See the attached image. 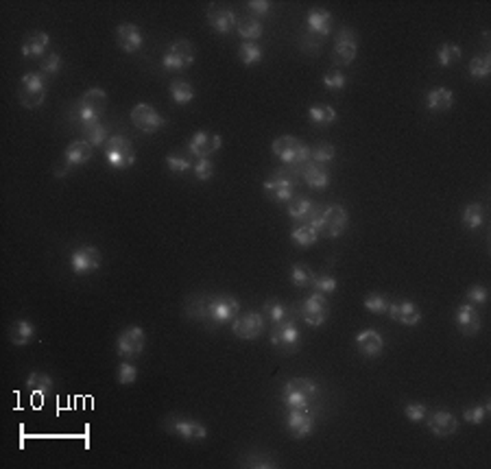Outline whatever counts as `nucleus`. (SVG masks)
Instances as JSON below:
<instances>
[{
  "mask_svg": "<svg viewBox=\"0 0 491 469\" xmlns=\"http://www.w3.org/2000/svg\"><path fill=\"white\" fill-rule=\"evenodd\" d=\"M107 109V94L101 90V87H92L87 90L70 109V123L81 129L90 127L94 123H101L103 111Z\"/></svg>",
  "mask_w": 491,
  "mask_h": 469,
  "instance_id": "f257e3e1",
  "label": "nucleus"
},
{
  "mask_svg": "<svg viewBox=\"0 0 491 469\" xmlns=\"http://www.w3.org/2000/svg\"><path fill=\"white\" fill-rule=\"evenodd\" d=\"M271 151H273L275 158H278L282 164H286V166H297V168H302V166H306L308 162H312V149H310L306 142H302V140H297V138H293V136L275 138L273 144H271Z\"/></svg>",
  "mask_w": 491,
  "mask_h": 469,
  "instance_id": "f03ea898",
  "label": "nucleus"
},
{
  "mask_svg": "<svg viewBox=\"0 0 491 469\" xmlns=\"http://www.w3.org/2000/svg\"><path fill=\"white\" fill-rule=\"evenodd\" d=\"M310 225L319 232V236L339 238L349 225V214L343 206H330V208L321 210L317 218H312Z\"/></svg>",
  "mask_w": 491,
  "mask_h": 469,
  "instance_id": "7ed1b4c3",
  "label": "nucleus"
},
{
  "mask_svg": "<svg viewBox=\"0 0 491 469\" xmlns=\"http://www.w3.org/2000/svg\"><path fill=\"white\" fill-rule=\"evenodd\" d=\"M49 92V79L42 73H27L20 79V87H18V99L20 105L27 109H37L44 99H46Z\"/></svg>",
  "mask_w": 491,
  "mask_h": 469,
  "instance_id": "20e7f679",
  "label": "nucleus"
},
{
  "mask_svg": "<svg viewBox=\"0 0 491 469\" xmlns=\"http://www.w3.org/2000/svg\"><path fill=\"white\" fill-rule=\"evenodd\" d=\"M105 162L114 170H127L136 164V151L129 138L125 136H109L105 142Z\"/></svg>",
  "mask_w": 491,
  "mask_h": 469,
  "instance_id": "39448f33",
  "label": "nucleus"
},
{
  "mask_svg": "<svg viewBox=\"0 0 491 469\" xmlns=\"http://www.w3.org/2000/svg\"><path fill=\"white\" fill-rule=\"evenodd\" d=\"M194 63V46L190 39H175L162 57V68L168 73H182Z\"/></svg>",
  "mask_w": 491,
  "mask_h": 469,
  "instance_id": "423d86ee",
  "label": "nucleus"
},
{
  "mask_svg": "<svg viewBox=\"0 0 491 469\" xmlns=\"http://www.w3.org/2000/svg\"><path fill=\"white\" fill-rule=\"evenodd\" d=\"M297 321H284L278 325H271V334H269V343L282 351V354H295L302 347V334L295 325Z\"/></svg>",
  "mask_w": 491,
  "mask_h": 469,
  "instance_id": "0eeeda50",
  "label": "nucleus"
},
{
  "mask_svg": "<svg viewBox=\"0 0 491 469\" xmlns=\"http://www.w3.org/2000/svg\"><path fill=\"white\" fill-rule=\"evenodd\" d=\"M297 312L304 323L312 325V327H319L328 321L330 315V301L323 293H312L310 297H306L302 304H297Z\"/></svg>",
  "mask_w": 491,
  "mask_h": 469,
  "instance_id": "6e6552de",
  "label": "nucleus"
},
{
  "mask_svg": "<svg viewBox=\"0 0 491 469\" xmlns=\"http://www.w3.org/2000/svg\"><path fill=\"white\" fill-rule=\"evenodd\" d=\"M147 347V334L140 325H129L118 334L116 351L120 358H136Z\"/></svg>",
  "mask_w": 491,
  "mask_h": 469,
  "instance_id": "1a4fd4ad",
  "label": "nucleus"
},
{
  "mask_svg": "<svg viewBox=\"0 0 491 469\" xmlns=\"http://www.w3.org/2000/svg\"><path fill=\"white\" fill-rule=\"evenodd\" d=\"M356 53H359V37L356 33L347 27H341L334 35V51H332V59L337 65H349L356 59Z\"/></svg>",
  "mask_w": 491,
  "mask_h": 469,
  "instance_id": "9d476101",
  "label": "nucleus"
},
{
  "mask_svg": "<svg viewBox=\"0 0 491 469\" xmlns=\"http://www.w3.org/2000/svg\"><path fill=\"white\" fill-rule=\"evenodd\" d=\"M164 430L170 434H177L184 441H201L208 437V428L197 419H188V417H168L164 421Z\"/></svg>",
  "mask_w": 491,
  "mask_h": 469,
  "instance_id": "9b49d317",
  "label": "nucleus"
},
{
  "mask_svg": "<svg viewBox=\"0 0 491 469\" xmlns=\"http://www.w3.org/2000/svg\"><path fill=\"white\" fill-rule=\"evenodd\" d=\"M103 262V256L97 247H90V244H83V247H77L70 254V269L75 275H87L94 273Z\"/></svg>",
  "mask_w": 491,
  "mask_h": 469,
  "instance_id": "f8f14e48",
  "label": "nucleus"
},
{
  "mask_svg": "<svg viewBox=\"0 0 491 469\" xmlns=\"http://www.w3.org/2000/svg\"><path fill=\"white\" fill-rule=\"evenodd\" d=\"M131 123L144 133H155L166 125V120L160 116V111L149 103H140L131 109Z\"/></svg>",
  "mask_w": 491,
  "mask_h": 469,
  "instance_id": "ddd939ff",
  "label": "nucleus"
},
{
  "mask_svg": "<svg viewBox=\"0 0 491 469\" xmlns=\"http://www.w3.org/2000/svg\"><path fill=\"white\" fill-rule=\"evenodd\" d=\"M232 332L242 341H256L264 332V315L260 312H247V315H238L232 321Z\"/></svg>",
  "mask_w": 491,
  "mask_h": 469,
  "instance_id": "4468645a",
  "label": "nucleus"
},
{
  "mask_svg": "<svg viewBox=\"0 0 491 469\" xmlns=\"http://www.w3.org/2000/svg\"><path fill=\"white\" fill-rule=\"evenodd\" d=\"M210 312H212V325L232 323L240 312V301L232 295H216L210 301Z\"/></svg>",
  "mask_w": 491,
  "mask_h": 469,
  "instance_id": "2eb2a0df",
  "label": "nucleus"
},
{
  "mask_svg": "<svg viewBox=\"0 0 491 469\" xmlns=\"http://www.w3.org/2000/svg\"><path fill=\"white\" fill-rule=\"evenodd\" d=\"M315 430V417L310 411H297V408H288L286 413V432L293 439L302 441L312 434Z\"/></svg>",
  "mask_w": 491,
  "mask_h": 469,
  "instance_id": "dca6fc26",
  "label": "nucleus"
},
{
  "mask_svg": "<svg viewBox=\"0 0 491 469\" xmlns=\"http://www.w3.org/2000/svg\"><path fill=\"white\" fill-rule=\"evenodd\" d=\"M220 144H223V140H220V136H216V133L197 131L188 142V153L197 160L212 158V155L220 149Z\"/></svg>",
  "mask_w": 491,
  "mask_h": 469,
  "instance_id": "f3484780",
  "label": "nucleus"
},
{
  "mask_svg": "<svg viewBox=\"0 0 491 469\" xmlns=\"http://www.w3.org/2000/svg\"><path fill=\"white\" fill-rule=\"evenodd\" d=\"M94 155V149L87 144L85 140H75L68 144V149L63 151V158H61V170L55 173V175H63L66 170H70V168H77V166H83L85 162H90V158Z\"/></svg>",
  "mask_w": 491,
  "mask_h": 469,
  "instance_id": "a211bd4d",
  "label": "nucleus"
},
{
  "mask_svg": "<svg viewBox=\"0 0 491 469\" xmlns=\"http://www.w3.org/2000/svg\"><path fill=\"white\" fill-rule=\"evenodd\" d=\"M454 323L465 337H476V334L480 332V315H478L476 306L467 304V301L461 304L454 312Z\"/></svg>",
  "mask_w": 491,
  "mask_h": 469,
  "instance_id": "6ab92c4d",
  "label": "nucleus"
},
{
  "mask_svg": "<svg viewBox=\"0 0 491 469\" xmlns=\"http://www.w3.org/2000/svg\"><path fill=\"white\" fill-rule=\"evenodd\" d=\"M264 190L271 196V201H275V204H288V201L295 196L293 194V180L282 173H275L271 180H266Z\"/></svg>",
  "mask_w": 491,
  "mask_h": 469,
  "instance_id": "aec40b11",
  "label": "nucleus"
},
{
  "mask_svg": "<svg viewBox=\"0 0 491 469\" xmlns=\"http://www.w3.org/2000/svg\"><path fill=\"white\" fill-rule=\"evenodd\" d=\"M426 426L435 437H450L459 430V419L448 411H433L426 415Z\"/></svg>",
  "mask_w": 491,
  "mask_h": 469,
  "instance_id": "412c9836",
  "label": "nucleus"
},
{
  "mask_svg": "<svg viewBox=\"0 0 491 469\" xmlns=\"http://www.w3.org/2000/svg\"><path fill=\"white\" fill-rule=\"evenodd\" d=\"M116 39H118V46L127 55L138 53L142 49V44H144V37H142L140 29L133 25V22H123V25L116 29Z\"/></svg>",
  "mask_w": 491,
  "mask_h": 469,
  "instance_id": "4be33fe9",
  "label": "nucleus"
},
{
  "mask_svg": "<svg viewBox=\"0 0 491 469\" xmlns=\"http://www.w3.org/2000/svg\"><path fill=\"white\" fill-rule=\"evenodd\" d=\"M387 315L395 323L406 325V327H413V325H417L421 321V312L417 310V306L413 301H391Z\"/></svg>",
  "mask_w": 491,
  "mask_h": 469,
  "instance_id": "5701e85b",
  "label": "nucleus"
},
{
  "mask_svg": "<svg viewBox=\"0 0 491 469\" xmlns=\"http://www.w3.org/2000/svg\"><path fill=\"white\" fill-rule=\"evenodd\" d=\"M208 22H210L212 31H216L220 35H228V33H232L236 29V13L232 9L212 5L208 9Z\"/></svg>",
  "mask_w": 491,
  "mask_h": 469,
  "instance_id": "b1692460",
  "label": "nucleus"
},
{
  "mask_svg": "<svg viewBox=\"0 0 491 469\" xmlns=\"http://www.w3.org/2000/svg\"><path fill=\"white\" fill-rule=\"evenodd\" d=\"M356 349H359L365 358H375V356H380L385 349V341L380 337V332L363 330L359 337H356Z\"/></svg>",
  "mask_w": 491,
  "mask_h": 469,
  "instance_id": "393cba45",
  "label": "nucleus"
},
{
  "mask_svg": "<svg viewBox=\"0 0 491 469\" xmlns=\"http://www.w3.org/2000/svg\"><path fill=\"white\" fill-rule=\"evenodd\" d=\"M210 301L212 297L210 295H192L186 299V317L194 319V321H201V323H208L212 325V312H210Z\"/></svg>",
  "mask_w": 491,
  "mask_h": 469,
  "instance_id": "a878e982",
  "label": "nucleus"
},
{
  "mask_svg": "<svg viewBox=\"0 0 491 469\" xmlns=\"http://www.w3.org/2000/svg\"><path fill=\"white\" fill-rule=\"evenodd\" d=\"M308 33L317 37H328L332 33V13L325 9H310L306 15Z\"/></svg>",
  "mask_w": 491,
  "mask_h": 469,
  "instance_id": "bb28decb",
  "label": "nucleus"
},
{
  "mask_svg": "<svg viewBox=\"0 0 491 469\" xmlns=\"http://www.w3.org/2000/svg\"><path fill=\"white\" fill-rule=\"evenodd\" d=\"M297 308H288L284 306L282 301L278 299H269L264 301V319L269 321L271 325H278V323H284V321H297Z\"/></svg>",
  "mask_w": 491,
  "mask_h": 469,
  "instance_id": "cd10ccee",
  "label": "nucleus"
},
{
  "mask_svg": "<svg viewBox=\"0 0 491 469\" xmlns=\"http://www.w3.org/2000/svg\"><path fill=\"white\" fill-rule=\"evenodd\" d=\"M423 103H426L428 111L441 114V111H448L454 105V94L448 87H433V90H428L426 96H423Z\"/></svg>",
  "mask_w": 491,
  "mask_h": 469,
  "instance_id": "c85d7f7f",
  "label": "nucleus"
},
{
  "mask_svg": "<svg viewBox=\"0 0 491 469\" xmlns=\"http://www.w3.org/2000/svg\"><path fill=\"white\" fill-rule=\"evenodd\" d=\"M286 210H288V216L295 218V220H312L317 218L321 210L315 208V204L308 199V196H293L291 201L286 204Z\"/></svg>",
  "mask_w": 491,
  "mask_h": 469,
  "instance_id": "c756f323",
  "label": "nucleus"
},
{
  "mask_svg": "<svg viewBox=\"0 0 491 469\" xmlns=\"http://www.w3.org/2000/svg\"><path fill=\"white\" fill-rule=\"evenodd\" d=\"M299 170H302L304 182H306L310 188H315V190H325V188H328V184H330V173H328L325 166L315 164V162H308V164L302 166Z\"/></svg>",
  "mask_w": 491,
  "mask_h": 469,
  "instance_id": "7c9ffc66",
  "label": "nucleus"
},
{
  "mask_svg": "<svg viewBox=\"0 0 491 469\" xmlns=\"http://www.w3.org/2000/svg\"><path fill=\"white\" fill-rule=\"evenodd\" d=\"M33 334H35V330H33L31 321L18 319V321H13L11 327H9V341H11L15 347H25V345H29V343L33 341Z\"/></svg>",
  "mask_w": 491,
  "mask_h": 469,
  "instance_id": "2f4dec72",
  "label": "nucleus"
},
{
  "mask_svg": "<svg viewBox=\"0 0 491 469\" xmlns=\"http://www.w3.org/2000/svg\"><path fill=\"white\" fill-rule=\"evenodd\" d=\"M49 42H51L49 33L35 31L25 42H22V55H25V57H42L44 51H46V46H49Z\"/></svg>",
  "mask_w": 491,
  "mask_h": 469,
  "instance_id": "473e14b6",
  "label": "nucleus"
},
{
  "mask_svg": "<svg viewBox=\"0 0 491 469\" xmlns=\"http://www.w3.org/2000/svg\"><path fill=\"white\" fill-rule=\"evenodd\" d=\"M236 31L244 42H256V39L262 37L264 27H262V22L256 20V18H236Z\"/></svg>",
  "mask_w": 491,
  "mask_h": 469,
  "instance_id": "72a5a7b5",
  "label": "nucleus"
},
{
  "mask_svg": "<svg viewBox=\"0 0 491 469\" xmlns=\"http://www.w3.org/2000/svg\"><path fill=\"white\" fill-rule=\"evenodd\" d=\"M312 399L306 393H299V391H293L288 387H282V404L286 408H297V411H310L312 408Z\"/></svg>",
  "mask_w": 491,
  "mask_h": 469,
  "instance_id": "f704fd0d",
  "label": "nucleus"
},
{
  "mask_svg": "<svg viewBox=\"0 0 491 469\" xmlns=\"http://www.w3.org/2000/svg\"><path fill=\"white\" fill-rule=\"evenodd\" d=\"M238 465L240 467H256V469H275V467H280L275 456L264 454V452H247L240 458Z\"/></svg>",
  "mask_w": 491,
  "mask_h": 469,
  "instance_id": "c9c22d12",
  "label": "nucleus"
},
{
  "mask_svg": "<svg viewBox=\"0 0 491 469\" xmlns=\"http://www.w3.org/2000/svg\"><path fill=\"white\" fill-rule=\"evenodd\" d=\"M308 118L312 125H317V127H328L332 123H337L339 114L334 111L330 105H312L308 109Z\"/></svg>",
  "mask_w": 491,
  "mask_h": 469,
  "instance_id": "e433bc0d",
  "label": "nucleus"
},
{
  "mask_svg": "<svg viewBox=\"0 0 491 469\" xmlns=\"http://www.w3.org/2000/svg\"><path fill=\"white\" fill-rule=\"evenodd\" d=\"M27 387L35 395H49L53 391V377L44 371H31L27 377Z\"/></svg>",
  "mask_w": 491,
  "mask_h": 469,
  "instance_id": "4c0bfd02",
  "label": "nucleus"
},
{
  "mask_svg": "<svg viewBox=\"0 0 491 469\" xmlns=\"http://www.w3.org/2000/svg\"><path fill=\"white\" fill-rule=\"evenodd\" d=\"M319 238H321V236H319V232H317L315 227H312L310 223H306V225L295 227V230H293V234H291L293 244H295V247H302V249L312 247V244H315Z\"/></svg>",
  "mask_w": 491,
  "mask_h": 469,
  "instance_id": "58836bf2",
  "label": "nucleus"
},
{
  "mask_svg": "<svg viewBox=\"0 0 491 469\" xmlns=\"http://www.w3.org/2000/svg\"><path fill=\"white\" fill-rule=\"evenodd\" d=\"M461 220H463V227H465V230L476 232V230L483 225V223H485V212H483V208H480L478 204H470V206H465Z\"/></svg>",
  "mask_w": 491,
  "mask_h": 469,
  "instance_id": "ea45409f",
  "label": "nucleus"
},
{
  "mask_svg": "<svg viewBox=\"0 0 491 469\" xmlns=\"http://www.w3.org/2000/svg\"><path fill=\"white\" fill-rule=\"evenodd\" d=\"M81 133H83V140L90 144L92 149H97V146H105V142L109 140V136H107V127L105 125H101V123H94V125H90V127H85V129H81Z\"/></svg>",
  "mask_w": 491,
  "mask_h": 469,
  "instance_id": "a19ab883",
  "label": "nucleus"
},
{
  "mask_svg": "<svg viewBox=\"0 0 491 469\" xmlns=\"http://www.w3.org/2000/svg\"><path fill=\"white\" fill-rule=\"evenodd\" d=\"M461 59V49L456 46V44L452 42H445L441 44V49L437 51V61L441 68H450L452 63H456Z\"/></svg>",
  "mask_w": 491,
  "mask_h": 469,
  "instance_id": "79ce46f5",
  "label": "nucleus"
},
{
  "mask_svg": "<svg viewBox=\"0 0 491 469\" xmlns=\"http://www.w3.org/2000/svg\"><path fill=\"white\" fill-rule=\"evenodd\" d=\"M238 57H240V61L249 68V65L260 63V59H262V49L258 46L256 42H242L240 49H238Z\"/></svg>",
  "mask_w": 491,
  "mask_h": 469,
  "instance_id": "37998d69",
  "label": "nucleus"
},
{
  "mask_svg": "<svg viewBox=\"0 0 491 469\" xmlns=\"http://www.w3.org/2000/svg\"><path fill=\"white\" fill-rule=\"evenodd\" d=\"M489 73H491V55L489 53L472 57V61H470V75H472V79L483 81V79L489 77Z\"/></svg>",
  "mask_w": 491,
  "mask_h": 469,
  "instance_id": "c03bdc74",
  "label": "nucleus"
},
{
  "mask_svg": "<svg viewBox=\"0 0 491 469\" xmlns=\"http://www.w3.org/2000/svg\"><path fill=\"white\" fill-rule=\"evenodd\" d=\"M170 96L177 105H188L194 99V90L186 81H173L170 83Z\"/></svg>",
  "mask_w": 491,
  "mask_h": 469,
  "instance_id": "a18cd8bd",
  "label": "nucleus"
},
{
  "mask_svg": "<svg viewBox=\"0 0 491 469\" xmlns=\"http://www.w3.org/2000/svg\"><path fill=\"white\" fill-rule=\"evenodd\" d=\"M291 282L297 288H312V282H315V273L310 271V266L306 264H295L291 269Z\"/></svg>",
  "mask_w": 491,
  "mask_h": 469,
  "instance_id": "49530a36",
  "label": "nucleus"
},
{
  "mask_svg": "<svg viewBox=\"0 0 491 469\" xmlns=\"http://www.w3.org/2000/svg\"><path fill=\"white\" fill-rule=\"evenodd\" d=\"M334 158H337V146L330 144V142H321V144H317L315 149H312V162H315V164L325 166V164L334 162Z\"/></svg>",
  "mask_w": 491,
  "mask_h": 469,
  "instance_id": "de8ad7c7",
  "label": "nucleus"
},
{
  "mask_svg": "<svg viewBox=\"0 0 491 469\" xmlns=\"http://www.w3.org/2000/svg\"><path fill=\"white\" fill-rule=\"evenodd\" d=\"M166 166L173 175H184L194 168V162L188 155H166Z\"/></svg>",
  "mask_w": 491,
  "mask_h": 469,
  "instance_id": "09e8293b",
  "label": "nucleus"
},
{
  "mask_svg": "<svg viewBox=\"0 0 491 469\" xmlns=\"http://www.w3.org/2000/svg\"><path fill=\"white\" fill-rule=\"evenodd\" d=\"M489 411H491V401L485 399L483 406H467V408L463 411V419H465L467 423H472V426H480V423L485 421V417L489 415Z\"/></svg>",
  "mask_w": 491,
  "mask_h": 469,
  "instance_id": "8fccbe9b",
  "label": "nucleus"
},
{
  "mask_svg": "<svg viewBox=\"0 0 491 469\" xmlns=\"http://www.w3.org/2000/svg\"><path fill=\"white\" fill-rule=\"evenodd\" d=\"M389 299L385 297V295H380V293H371V295H367L365 297V308L369 310V312H373V315H387L389 312Z\"/></svg>",
  "mask_w": 491,
  "mask_h": 469,
  "instance_id": "3c124183",
  "label": "nucleus"
},
{
  "mask_svg": "<svg viewBox=\"0 0 491 469\" xmlns=\"http://www.w3.org/2000/svg\"><path fill=\"white\" fill-rule=\"evenodd\" d=\"M136 377H138V367L129 363V361H123L116 369V380H118V384L127 387V384H133L136 382Z\"/></svg>",
  "mask_w": 491,
  "mask_h": 469,
  "instance_id": "603ef678",
  "label": "nucleus"
},
{
  "mask_svg": "<svg viewBox=\"0 0 491 469\" xmlns=\"http://www.w3.org/2000/svg\"><path fill=\"white\" fill-rule=\"evenodd\" d=\"M61 70V55L59 53H51L46 57H42L39 61V73L46 77H55Z\"/></svg>",
  "mask_w": 491,
  "mask_h": 469,
  "instance_id": "864d4df0",
  "label": "nucleus"
},
{
  "mask_svg": "<svg viewBox=\"0 0 491 469\" xmlns=\"http://www.w3.org/2000/svg\"><path fill=\"white\" fill-rule=\"evenodd\" d=\"M323 85L328 87V90H332V92H337V90H343V87L347 85V77L341 73V70H337V68H332V70H328L325 75H323Z\"/></svg>",
  "mask_w": 491,
  "mask_h": 469,
  "instance_id": "5fc2aeb1",
  "label": "nucleus"
},
{
  "mask_svg": "<svg viewBox=\"0 0 491 469\" xmlns=\"http://www.w3.org/2000/svg\"><path fill=\"white\" fill-rule=\"evenodd\" d=\"M194 177L199 182H208L214 177V164L210 158H204V160H194V168H192Z\"/></svg>",
  "mask_w": 491,
  "mask_h": 469,
  "instance_id": "6e6d98bb",
  "label": "nucleus"
},
{
  "mask_svg": "<svg viewBox=\"0 0 491 469\" xmlns=\"http://www.w3.org/2000/svg\"><path fill=\"white\" fill-rule=\"evenodd\" d=\"M312 288H315L317 293H323V295H328V293H337V290H339V282L334 280V277H330V275H315V282H312Z\"/></svg>",
  "mask_w": 491,
  "mask_h": 469,
  "instance_id": "4d7b16f0",
  "label": "nucleus"
},
{
  "mask_svg": "<svg viewBox=\"0 0 491 469\" xmlns=\"http://www.w3.org/2000/svg\"><path fill=\"white\" fill-rule=\"evenodd\" d=\"M487 297H489V293L483 284H474V286H470V290H467V304H472V306H485Z\"/></svg>",
  "mask_w": 491,
  "mask_h": 469,
  "instance_id": "13d9d810",
  "label": "nucleus"
},
{
  "mask_svg": "<svg viewBox=\"0 0 491 469\" xmlns=\"http://www.w3.org/2000/svg\"><path fill=\"white\" fill-rule=\"evenodd\" d=\"M404 415H406V419H411L413 423H419L421 419H426L428 408L423 406V404H419V401H411V404L404 406Z\"/></svg>",
  "mask_w": 491,
  "mask_h": 469,
  "instance_id": "bf43d9fd",
  "label": "nucleus"
},
{
  "mask_svg": "<svg viewBox=\"0 0 491 469\" xmlns=\"http://www.w3.org/2000/svg\"><path fill=\"white\" fill-rule=\"evenodd\" d=\"M299 49L308 55H317L319 53V37L317 35H312V33H306L302 39H299Z\"/></svg>",
  "mask_w": 491,
  "mask_h": 469,
  "instance_id": "052dcab7",
  "label": "nucleus"
},
{
  "mask_svg": "<svg viewBox=\"0 0 491 469\" xmlns=\"http://www.w3.org/2000/svg\"><path fill=\"white\" fill-rule=\"evenodd\" d=\"M247 9H249L254 15H269V11H271V3H269V0H249V3H247Z\"/></svg>",
  "mask_w": 491,
  "mask_h": 469,
  "instance_id": "680f3d73",
  "label": "nucleus"
}]
</instances>
